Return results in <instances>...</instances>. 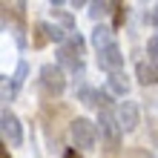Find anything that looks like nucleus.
<instances>
[{"mask_svg": "<svg viewBox=\"0 0 158 158\" xmlns=\"http://www.w3.org/2000/svg\"><path fill=\"white\" fill-rule=\"evenodd\" d=\"M38 32H40V43L43 40H55V43H66V38H69V35L66 32H63V29H58V26H52V23H38Z\"/></svg>", "mask_w": 158, "mask_h": 158, "instance_id": "1a4fd4ad", "label": "nucleus"}, {"mask_svg": "<svg viewBox=\"0 0 158 158\" xmlns=\"http://www.w3.org/2000/svg\"><path fill=\"white\" fill-rule=\"evenodd\" d=\"M26 72H29V66H26V63L20 60L17 63V69H15V75H12V83H15V92L23 86V81H26Z\"/></svg>", "mask_w": 158, "mask_h": 158, "instance_id": "2eb2a0df", "label": "nucleus"}, {"mask_svg": "<svg viewBox=\"0 0 158 158\" xmlns=\"http://www.w3.org/2000/svg\"><path fill=\"white\" fill-rule=\"evenodd\" d=\"M112 9H115V3H106V0L104 3H89V15L92 17H106Z\"/></svg>", "mask_w": 158, "mask_h": 158, "instance_id": "4468645a", "label": "nucleus"}, {"mask_svg": "<svg viewBox=\"0 0 158 158\" xmlns=\"http://www.w3.org/2000/svg\"><path fill=\"white\" fill-rule=\"evenodd\" d=\"M147 60H150L152 66L158 69V32L152 35L150 40H147Z\"/></svg>", "mask_w": 158, "mask_h": 158, "instance_id": "ddd939ff", "label": "nucleus"}, {"mask_svg": "<svg viewBox=\"0 0 158 158\" xmlns=\"http://www.w3.org/2000/svg\"><path fill=\"white\" fill-rule=\"evenodd\" d=\"M115 115H118V124L124 132H135L138 124H141V109H138L135 101H121V106L115 109Z\"/></svg>", "mask_w": 158, "mask_h": 158, "instance_id": "423d86ee", "label": "nucleus"}, {"mask_svg": "<svg viewBox=\"0 0 158 158\" xmlns=\"http://www.w3.org/2000/svg\"><path fill=\"white\" fill-rule=\"evenodd\" d=\"M135 72H138V81L144 83V86H152V83H158V69L152 66L150 60H141L135 66Z\"/></svg>", "mask_w": 158, "mask_h": 158, "instance_id": "9b49d317", "label": "nucleus"}, {"mask_svg": "<svg viewBox=\"0 0 158 158\" xmlns=\"http://www.w3.org/2000/svg\"><path fill=\"white\" fill-rule=\"evenodd\" d=\"M63 89H66V75H63L60 66H55V63H46L40 66V92L46 98H58L63 95Z\"/></svg>", "mask_w": 158, "mask_h": 158, "instance_id": "7ed1b4c3", "label": "nucleus"}, {"mask_svg": "<svg viewBox=\"0 0 158 158\" xmlns=\"http://www.w3.org/2000/svg\"><path fill=\"white\" fill-rule=\"evenodd\" d=\"M98 66L104 72H109V75H115V72L124 69V52L118 49V43L104 49V52H98Z\"/></svg>", "mask_w": 158, "mask_h": 158, "instance_id": "0eeeda50", "label": "nucleus"}, {"mask_svg": "<svg viewBox=\"0 0 158 158\" xmlns=\"http://www.w3.org/2000/svg\"><path fill=\"white\" fill-rule=\"evenodd\" d=\"M3 158H9V152H3Z\"/></svg>", "mask_w": 158, "mask_h": 158, "instance_id": "f3484780", "label": "nucleus"}, {"mask_svg": "<svg viewBox=\"0 0 158 158\" xmlns=\"http://www.w3.org/2000/svg\"><path fill=\"white\" fill-rule=\"evenodd\" d=\"M81 52H83V40H81V35L72 32L66 43L58 46V63H60V69L66 66L69 72H83V58H81Z\"/></svg>", "mask_w": 158, "mask_h": 158, "instance_id": "f257e3e1", "label": "nucleus"}, {"mask_svg": "<svg viewBox=\"0 0 158 158\" xmlns=\"http://www.w3.org/2000/svg\"><path fill=\"white\" fill-rule=\"evenodd\" d=\"M92 46H95L98 52H104V49H109V46H115V29L112 26H106V23H98L95 29H92Z\"/></svg>", "mask_w": 158, "mask_h": 158, "instance_id": "6e6552de", "label": "nucleus"}, {"mask_svg": "<svg viewBox=\"0 0 158 158\" xmlns=\"http://www.w3.org/2000/svg\"><path fill=\"white\" fill-rule=\"evenodd\" d=\"M75 95H78V101H81V104H86V106H101V104L106 101V95H104V92H98V89H92V86H81Z\"/></svg>", "mask_w": 158, "mask_h": 158, "instance_id": "9d476101", "label": "nucleus"}, {"mask_svg": "<svg viewBox=\"0 0 158 158\" xmlns=\"http://www.w3.org/2000/svg\"><path fill=\"white\" fill-rule=\"evenodd\" d=\"M0 132H3V141H6L9 147H20V144H23V127H20V118H17L9 106L0 112Z\"/></svg>", "mask_w": 158, "mask_h": 158, "instance_id": "39448f33", "label": "nucleus"}, {"mask_svg": "<svg viewBox=\"0 0 158 158\" xmlns=\"http://www.w3.org/2000/svg\"><path fill=\"white\" fill-rule=\"evenodd\" d=\"M109 89L115 92V95H127L129 92V81L124 72H115V75H109Z\"/></svg>", "mask_w": 158, "mask_h": 158, "instance_id": "f8f14e48", "label": "nucleus"}, {"mask_svg": "<svg viewBox=\"0 0 158 158\" xmlns=\"http://www.w3.org/2000/svg\"><path fill=\"white\" fill-rule=\"evenodd\" d=\"M69 138L78 150H92L98 141V124H92L89 118H75L69 127Z\"/></svg>", "mask_w": 158, "mask_h": 158, "instance_id": "f03ea898", "label": "nucleus"}, {"mask_svg": "<svg viewBox=\"0 0 158 158\" xmlns=\"http://www.w3.org/2000/svg\"><path fill=\"white\" fill-rule=\"evenodd\" d=\"M98 132H101V138L109 144V150H115V147H118L124 129H121L118 115L112 112V109H101V115H98Z\"/></svg>", "mask_w": 158, "mask_h": 158, "instance_id": "20e7f679", "label": "nucleus"}, {"mask_svg": "<svg viewBox=\"0 0 158 158\" xmlns=\"http://www.w3.org/2000/svg\"><path fill=\"white\" fill-rule=\"evenodd\" d=\"M63 158H81V155H78V150H66V155H63Z\"/></svg>", "mask_w": 158, "mask_h": 158, "instance_id": "dca6fc26", "label": "nucleus"}]
</instances>
